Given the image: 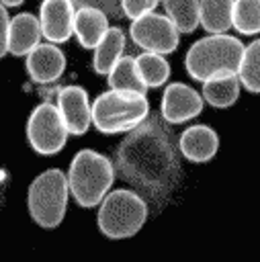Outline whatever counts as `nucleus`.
<instances>
[{
	"instance_id": "obj_1",
	"label": "nucleus",
	"mask_w": 260,
	"mask_h": 262,
	"mask_svg": "<svg viewBox=\"0 0 260 262\" xmlns=\"http://www.w3.org/2000/svg\"><path fill=\"white\" fill-rule=\"evenodd\" d=\"M121 176L147 196H166L180 180V162L166 127L145 119L129 129L115 154Z\"/></svg>"
},
{
	"instance_id": "obj_2",
	"label": "nucleus",
	"mask_w": 260,
	"mask_h": 262,
	"mask_svg": "<svg viewBox=\"0 0 260 262\" xmlns=\"http://www.w3.org/2000/svg\"><path fill=\"white\" fill-rule=\"evenodd\" d=\"M70 194L82 209L98 207L115 182V164L96 149H80L68 170Z\"/></svg>"
},
{
	"instance_id": "obj_3",
	"label": "nucleus",
	"mask_w": 260,
	"mask_h": 262,
	"mask_svg": "<svg viewBox=\"0 0 260 262\" xmlns=\"http://www.w3.org/2000/svg\"><path fill=\"white\" fill-rule=\"evenodd\" d=\"M244 53V43L227 33H209L207 37L194 41L184 55L186 74L203 82L215 74L237 72Z\"/></svg>"
},
{
	"instance_id": "obj_4",
	"label": "nucleus",
	"mask_w": 260,
	"mask_h": 262,
	"mask_svg": "<svg viewBox=\"0 0 260 262\" xmlns=\"http://www.w3.org/2000/svg\"><path fill=\"white\" fill-rule=\"evenodd\" d=\"M149 115V102L141 92L113 90L98 94L92 102V125L104 135L127 133Z\"/></svg>"
},
{
	"instance_id": "obj_5",
	"label": "nucleus",
	"mask_w": 260,
	"mask_h": 262,
	"mask_svg": "<svg viewBox=\"0 0 260 262\" xmlns=\"http://www.w3.org/2000/svg\"><path fill=\"white\" fill-rule=\"evenodd\" d=\"M147 221L145 199L127 188L111 190L98 203L96 223L102 235L109 239H125L135 235Z\"/></svg>"
},
{
	"instance_id": "obj_6",
	"label": "nucleus",
	"mask_w": 260,
	"mask_h": 262,
	"mask_svg": "<svg viewBox=\"0 0 260 262\" xmlns=\"http://www.w3.org/2000/svg\"><path fill=\"white\" fill-rule=\"evenodd\" d=\"M68 199L70 186L66 172H61L59 168H49L35 176V180L31 182L27 190V209L31 213V219L39 227L53 229L66 217Z\"/></svg>"
},
{
	"instance_id": "obj_7",
	"label": "nucleus",
	"mask_w": 260,
	"mask_h": 262,
	"mask_svg": "<svg viewBox=\"0 0 260 262\" xmlns=\"http://www.w3.org/2000/svg\"><path fill=\"white\" fill-rule=\"evenodd\" d=\"M25 133H27L29 145L39 156L59 154L66 147L70 137L63 117L53 102H41L31 111Z\"/></svg>"
},
{
	"instance_id": "obj_8",
	"label": "nucleus",
	"mask_w": 260,
	"mask_h": 262,
	"mask_svg": "<svg viewBox=\"0 0 260 262\" xmlns=\"http://www.w3.org/2000/svg\"><path fill=\"white\" fill-rule=\"evenodd\" d=\"M129 35L133 43L143 51H156V53L168 55L178 47L182 33L166 14L151 10L131 20Z\"/></svg>"
},
{
	"instance_id": "obj_9",
	"label": "nucleus",
	"mask_w": 260,
	"mask_h": 262,
	"mask_svg": "<svg viewBox=\"0 0 260 262\" xmlns=\"http://www.w3.org/2000/svg\"><path fill=\"white\" fill-rule=\"evenodd\" d=\"M205 106V100L201 92H197L192 86L184 82H172L164 88L160 113L162 119L170 125H182L194 117L201 115Z\"/></svg>"
},
{
	"instance_id": "obj_10",
	"label": "nucleus",
	"mask_w": 260,
	"mask_h": 262,
	"mask_svg": "<svg viewBox=\"0 0 260 262\" xmlns=\"http://www.w3.org/2000/svg\"><path fill=\"white\" fill-rule=\"evenodd\" d=\"M63 123L70 131V135H84L92 125V104L88 98L86 88L80 84H68L57 92V102Z\"/></svg>"
},
{
	"instance_id": "obj_11",
	"label": "nucleus",
	"mask_w": 260,
	"mask_h": 262,
	"mask_svg": "<svg viewBox=\"0 0 260 262\" xmlns=\"http://www.w3.org/2000/svg\"><path fill=\"white\" fill-rule=\"evenodd\" d=\"M25 70L35 84H51L66 72V55L57 43H37L25 55Z\"/></svg>"
},
{
	"instance_id": "obj_12",
	"label": "nucleus",
	"mask_w": 260,
	"mask_h": 262,
	"mask_svg": "<svg viewBox=\"0 0 260 262\" xmlns=\"http://www.w3.org/2000/svg\"><path fill=\"white\" fill-rule=\"evenodd\" d=\"M76 4L72 0H43L39 6L41 33L51 43H66L74 35Z\"/></svg>"
},
{
	"instance_id": "obj_13",
	"label": "nucleus",
	"mask_w": 260,
	"mask_h": 262,
	"mask_svg": "<svg viewBox=\"0 0 260 262\" xmlns=\"http://www.w3.org/2000/svg\"><path fill=\"white\" fill-rule=\"evenodd\" d=\"M180 154L192 164H207L219 149V135L209 125H190L178 137Z\"/></svg>"
},
{
	"instance_id": "obj_14",
	"label": "nucleus",
	"mask_w": 260,
	"mask_h": 262,
	"mask_svg": "<svg viewBox=\"0 0 260 262\" xmlns=\"http://www.w3.org/2000/svg\"><path fill=\"white\" fill-rule=\"evenodd\" d=\"M41 23L39 16L31 12H18L8 25V53L25 57L37 43H41Z\"/></svg>"
},
{
	"instance_id": "obj_15",
	"label": "nucleus",
	"mask_w": 260,
	"mask_h": 262,
	"mask_svg": "<svg viewBox=\"0 0 260 262\" xmlns=\"http://www.w3.org/2000/svg\"><path fill=\"white\" fill-rule=\"evenodd\" d=\"M109 29V14L94 6H78L74 14V35L84 49H94Z\"/></svg>"
},
{
	"instance_id": "obj_16",
	"label": "nucleus",
	"mask_w": 260,
	"mask_h": 262,
	"mask_svg": "<svg viewBox=\"0 0 260 262\" xmlns=\"http://www.w3.org/2000/svg\"><path fill=\"white\" fill-rule=\"evenodd\" d=\"M240 90H242V82L237 72H227V74H215L203 80L201 96L213 108H227L237 102Z\"/></svg>"
},
{
	"instance_id": "obj_17",
	"label": "nucleus",
	"mask_w": 260,
	"mask_h": 262,
	"mask_svg": "<svg viewBox=\"0 0 260 262\" xmlns=\"http://www.w3.org/2000/svg\"><path fill=\"white\" fill-rule=\"evenodd\" d=\"M125 31L121 27H109L106 33L102 35V39L96 43V47L92 49V70L98 76H106L109 70L117 63V59L125 53Z\"/></svg>"
},
{
	"instance_id": "obj_18",
	"label": "nucleus",
	"mask_w": 260,
	"mask_h": 262,
	"mask_svg": "<svg viewBox=\"0 0 260 262\" xmlns=\"http://www.w3.org/2000/svg\"><path fill=\"white\" fill-rule=\"evenodd\" d=\"M233 0H201L199 25L207 33H227L231 29Z\"/></svg>"
},
{
	"instance_id": "obj_19",
	"label": "nucleus",
	"mask_w": 260,
	"mask_h": 262,
	"mask_svg": "<svg viewBox=\"0 0 260 262\" xmlns=\"http://www.w3.org/2000/svg\"><path fill=\"white\" fill-rule=\"evenodd\" d=\"M106 84H109V88H113V90L141 92V94L147 92V86L143 84V80H141L139 74H137L135 57H133V55H127V53H123V55L117 59V63L109 70V74H106Z\"/></svg>"
},
{
	"instance_id": "obj_20",
	"label": "nucleus",
	"mask_w": 260,
	"mask_h": 262,
	"mask_svg": "<svg viewBox=\"0 0 260 262\" xmlns=\"http://www.w3.org/2000/svg\"><path fill=\"white\" fill-rule=\"evenodd\" d=\"M135 68H137V74L147 88L166 86V82L170 78L168 59L156 51H141L139 55H135Z\"/></svg>"
},
{
	"instance_id": "obj_21",
	"label": "nucleus",
	"mask_w": 260,
	"mask_h": 262,
	"mask_svg": "<svg viewBox=\"0 0 260 262\" xmlns=\"http://www.w3.org/2000/svg\"><path fill=\"white\" fill-rule=\"evenodd\" d=\"M237 76H240L242 86L248 92L260 94V37L252 41L250 45H244Z\"/></svg>"
},
{
	"instance_id": "obj_22",
	"label": "nucleus",
	"mask_w": 260,
	"mask_h": 262,
	"mask_svg": "<svg viewBox=\"0 0 260 262\" xmlns=\"http://www.w3.org/2000/svg\"><path fill=\"white\" fill-rule=\"evenodd\" d=\"M199 2L201 0H162L166 16L180 33H192L199 27Z\"/></svg>"
},
{
	"instance_id": "obj_23",
	"label": "nucleus",
	"mask_w": 260,
	"mask_h": 262,
	"mask_svg": "<svg viewBox=\"0 0 260 262\" xmlns=\"http://www.w3.org/2000/svg\"><path fill=\"white\" fill-rule=\"evenodd\" d=\"M231 27L242 35L260 33V0H233Z\"/></svg>"
},
{
	"instance_id": "obj_24",
	"label": "nucleus",
	"mask_w": 260,
	"mask_h": 262,
	"mask_svg": "<svg viewBox=\"0 0 260 262\" xmlns=\"http://www.w3.org/2000/svg\"><path fill=\"white\" fill-rule=\"evenodd\" d=\"M162 0H121V14H125L129 20L139 18L141 14H147L151 10H156V6Z\"/></svg>"
},
{
	"instance_id": "obj_25",
	"label": "nucleus",
	"mask_w": 260,
	"mask_h": 262,
	"mask_svg": "<svg viewBox=\"0 0 260 262\" xmlns=\"http://www.w3.org/2000/svg\"><path fill=\"white\" fill-rule=\"evenodd\" d=\"M78 6H94V8H100L104 14L109 16H119L121 14V0H72Z\"/></svg>"
},
{
	"instance_id": "obj_26",
	"label": "nucleus",
	"mask_w": 260,
	"mask_h": 262,
	"mask_svg": "<svg viewBox=\"0 0 260 262\" xmlns=\"http://www.w3.org/2000/svg\"><path fill=\"white\" fill-rule=\"evenodd\" d=\"M8 25H10V16L4 4H0V59L8 53Z\"/></svg>"
},
{
	"instance_id": "obj_27",
	"label": "nucleus",
	"mask_w": 260,
	"mask_h": 262,
	"mask_svg": "<svg viewBox=\"0 0 260 262\" xmlns=\"http://www.w3.org/2000/svg\"><path fill=\"white\" fill-rule=\"evenodd\" d=\"M25 0H0V4H4L6 8H14V6H20Z\"/></svg>"
}]
</instances>
